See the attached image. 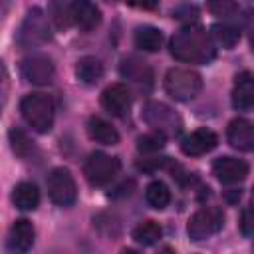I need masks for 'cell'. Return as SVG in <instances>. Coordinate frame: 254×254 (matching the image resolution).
Listing matches in <instances>:
<instances>
[{
	"label": "cell",
	"mask_w": 254,
	"mask_h": 254,
	"mask_svg": "<svg viewBox=\"0 0 254 254\" xmlns=\"http://www.w3.org/2000/svg\"><path fill=\"white\" fill-rule=\"evenodd\" d=\"M226 139L230 147L236 151H244V153L254 151V123L244 117L232 119L226 129Z\"/></svg>",
	"instance_id": "cell-9"
},
{
	"label": "cell",
	"mask_w": 254,
	"mask_h": 254,
	"mask_svg": "<svg viewBox=\"0 0 254 254\" xmlns=\"http://www.w3.org/2000/svg\"><path fill=\"white\" fill-rule=\"evenodd\" d=\"M125 2L131 4V6H135V8H145V10H149V8H155L159 0H125Z\"/></svg>",
	"instance_id": "cell-30"
},
{
	"label": "cell",
	"mask_w": 254,
	"mask_h": 254,
	"mask_svg": "<svg viewBox=\"0 0 254 254\" xmlns=\"http://www.w3.org/2000/svg\"><path fill=\"white\" fill-rule=\"evenodd\" d=\"M143 117H145V121L151 125V127H155V129H159V131H163L165 133V129H169V131H179V127H181V121H179V117L175 115V111L169 107V105H165V103H159V101H151V103H147V107H145V111H143Z\"/></svg>",
	"instance_id": "cell-10"
},
{
	"label": "cell",
	"mask_w": 254,
	"mask_h": 254,
	"mask_svg": "<svg viewBox=\"0 0 254 254\" xmlns=\"http://www.w3.org/2000/svg\"><path fill=\"white\" fill-rule=\"evenodd\" d=\"M232 107L238 109V111H248V109L254 107V73L240 71L234 77Z\"/></svg>",
	"instance_id": "cell-15"
},
{
	"label": "cell",
	"mask_w": 254,
	"mask_h": 254,
	"mask_svg": "<svg viewBox=\"0 0 254 254\" xmlns=\"http://www.w3.org/2000/svg\"><path fill=\"white\" fill-rule=\"evenodd\" d=\"M208 10L214 14V16H232L236 14L238 6H236V0H208Z\"/></svg>",
	"instance_id": "cell-28"
},
{
	"label": "cell",
	"mask_w": 254,
	"mask_h": 254,
	"mask_svg": "<svg viewBox=\"0 0 254 254\" xmlns=\"http://www.w3.org/2000/svg\"><path fill=\"white\" fill-rule=\"evenodd\" d=\"M250 42H252V50H254V32H252V36H250Z\"/></svg>",
	"instance_id": "cell-31"
},
{
	"label": "cell",
	"mask_w": 254,
	"mask_h": 254,
	"mask_svg": "<svg viewBox=\"0 0 254 254\" xmlns=\"http://www.w3.org/2000/svg\"><path fill=\"white\" fill-rule=\"evenodd\" d=\"M48 196L58 206H71L77 200V187L71 177V173L64 167L54 169L48 175Z\"/></svg>",
	"instance_id": "cell-4"
},
{
	"label": "cell",
	"mask_w": 254,
	"mask_h": 254,
	"mask_svg": "<svg viewBox=\"0 0 254 254\" xmlns=\"http://www.w3.org/2000/svg\"><path fill=\"white\" fill-rule=\"evenodd\" d=\"M107 2H113V0H107Z\"/></svg>",
	"instance_id": "cell-33"
},
{
	"label": "cell",
	"mask_w": 254,
	"mask_h": 254,
	"mask_svg": "<svg viewBox=\"0 0 254 254\" xmlns=\"http://www.w3.org/2000/svg\"><path fill=\"white\" fill-rule=\"evenodd\" d=\"M24 121L38 133H48L54 125V101L46 93H28L20 101Z\"/></svg>",
	"instance_id": "cell-2"
},
{
	"label": "cell",
	"mask_w": 254,
	"mask_h": 254,
	"mask_svg": "<svg viewBox=\"0 0 254 254\" xmlns=\"http://www.w3.org/2000/svg\"><path fill=\"white\" fill-rule=\"evenodd\" d=\"M208 34H210V38H212V42L216 46H222L226 50L234 48L236 42H238V38H240V32L236 28L228 26V24H214V26H210V32Z\"/></svg>",
	"instance_id": "cell-22"
},
{
	"label": "cell",
	"mask_w": 254,
	"mask_h": 254,
	"mask_svg": "<svg viewBox=\"0 0 254 254\" xmlns=\"http://www.w3.org/2000/svg\"><path fill=\"white\" fill-rule=\"evenodd\" d=\"M240 232L244 236H252L254 234V206H246L240 212Z\"/></svg>",
	"instance_id": "cell-29"
},
{
	"label": "cell",
	"mask_w": 254,
	"mask_h": 254,
	"mask_svg": "<svg viewBox=\"0 0 254 254\" xmlns=\"http://www.w3.org/2000/svg\"><path fill=\"white\" fill-rule=\"evenodd\" d=\"M69 10H71V22L83 32L95 30L101 22V12L91 0H71Z\"/></svg>",
	"instance_id": "cell-13"
},
{
	"label": "cell",
	"mask_w": 254,
	"mask_h": 254,
	"mask_svg": "<svg viewBox=\"0 0 254 254\" xmlns=\"http://www.w3.org/2000/svg\"><path fill=\"white\" fill-rule=\"evenodd\" d=\"M202 89V77L185 67H173L165 75V91L175 101H190Z\"/></svg>",
	"instance_id": "cell-3"
},
{
	"label": "cell",
	"mask_w": 254,
	"mask_h": 254,
	"mask_svg": "<svg viewBox=\"0 0 254 254\" xmlns=\"http://www.w3.org/2000/svg\"><path fill=\"white\" fill-rule=\"evenodd\" d=\"M145 198H147V202H149L153 208L161 210V208H165V206L169 204V200H171L169 187H167L163 181H153V183H149L147 189H145Z\"/></svg>",
	"instance_id": "cell-23"
},
{
	"label": "cell",
	"mask_w": 254,
	"mask_h": 254,
	"mask_svg": "<svg viewBox=\"0 0 254 254\" xmlns=\"http://www.w3.org/2000/svg\"><path fill=\"white\" fill-rule=\"evenodd\" d=\"M161 42H163V34L153 26H143L135 34V44L143 52H157L161 48Z\"/></svg>",
	"instance_id": "cell-21"
},
{
	"label": "cell",
	"mask_w": 254,
	"mask_h": 254,
	"mask_svg": "<svg viewBox=\"0 0 254 254\" xmlns=\"http://www.w3.org/2000/svg\"><path fill=\"white\" fill-rule=\"evenodd\" d=\"M12 202L20 210H34L40 202V190L34 183H18L12 190Z\"/></svg>",
	"instance_id": "cell-19"
},
{
	"label": "cell",
	"mask_w": 254,
	"mask_h": 254,
	"mask_svg": "<svg viewBox=\"0 0 254 254\" xmlns=\"http://www.w3.org/2000/svg\"><path fill=\"white\" fill-rule=\"evenodd\" d=\"M171 54L181 62L208 64L216 52L210 34L196 24H189L171 38Z\"/></svg>",
	"instance_id": "cell-1"
},
{
	"label": "cell",
	"mask_w": 254,
	"mask_h": 254,
	"mask_svg": "<svg viewBox=\"0 0 254 254\" xmlns=\"http://www.w3.org/2000/svg\"><path fill=\"white\" fill-rule=\"evenodd\" d=\"M101 105L115 117H123L131 109V91L123 83H113L103 89L101 93Z\"/></svg>",
	"instance_id": "cell-11"
},
{
	"label": "cell",
	"mask_w": 254,
	"mask_h": 254,
	"mask_svg": "<svg viewBox=\"0 0 254 254\" xmlns=\"http://www.w3.org/2000/svg\"><path fill=\"white\" fill-rule=\"evenodd\" d=\"M252 198H254V190H252Z\"/></svg>",
	"instance_id": "cell-32"
},
{
	"label": "cell",
	"mask_w": 254,
	"mask_h": 254,
	"mask_svg": "<svg viewBox=\"0 0 254 254\" xmlns=\"http://www.w3.org/2000/svg\"><path fill=\"white\" fill-rule=\"evenodd\" d=\"M75 75L81 83L95 85L103 77V64L93 56H83V58H79V62L75 65Z\"/></svg>",
	"instance_id": "cell-18"
},
{
	"label": "cell",
	"mask_w": 254,
	"mask_h": 254,
	"mask_svg": "<svg viewBox=\"0 0 254 254\" xmlns=\"http://www.w3.org/2000/svg\"><path fill=\"white\" fill-rule=\"evenodd\" d=\"M212 173L216 175V179L220 183L232 185V183H238V181L246 179L248 165H246V161L236 159V157H218L212 163Z\"/></svg>",
	"instance_id": "cell-14"
},
{
	"label": "cell",
	"mask_w": 254,
	"mask_h": 254,
	"mask_svg": "<svg viewBox=\"0 0 254 254\" xmlns=\"http://www.w3.org/2000/svg\"><path fill=\"white\" fill-rule=\"evenodd\" d=\"M50 18L54 20L58 30H65L71 22V10L69 4H65L64 0H52L50 4Z\"/></svg>",
	"instance_id": "cell-26"
},
{
	"label": "cell",
	"mask_w": 254,
	"mask_h": 254,
	"mask_svg": "<svg viewBox=\"0 0 254 254\" xmlns=\"http://www.w3.org/2000/svg\"><path fill=\"white\" fill-rule=\"evenodd\" d=\"M224 224V212L216 206H208V208H200L196 210L187 224V232L190 236V240L200 242L206 240L208 236L216 234Z\"/></svg>",
	"instance_id": "cell-5"
},
{
	"label": "cell",
	"mask_w": 254,
	"mask_h": 254,
	"mask_svg": "<svg viewBox=\"0 0 254 254\" xmlns=\"http://www.w3.org/2000/svg\"><path fill=\"white\" fill-rule=\"evenodd\" d=\"M34 236H36V230H34L32 222L26 220V218H18L10 226V232H8V248L12 252H26V250L32 248Z\"/></svg>",
	"instance_id": "cell-16"
},
{
	"label": "cell",
	"mask_w": 254,
	"mask_h": 254,
	"mask_svg": "<svg viewBox=\"0 0 254 254\" xmlns=\"http://www.w3.org/2000/svg\"><path fill=\"white\" fill-rule=\"evenodd\" d=\"M165 143H167V135H165L163 131L155 129V131L145 133V135H141V137L137 139V149H139L141 153H155V151L163 149Z\"/></svg>",
	"instance_id": "cell-25"
},
{
	"label": "cell",
	"mask_w": 254,
	"mask_h": 254,
	"mask_svg": "<svg viewBox=\"0 0 254 254\" xmlns=\"http://www.w3.org/2000/svg\"><path fill=\"white\" fill-rule=\"evenodd\" d=\"M10 143H12L14 153L20 155V157H28L30 151H32V143H30V139H28L26 133L20 131V129H12V131H10Z\"/></svg>",
	"instance_id": "cell-27"
},
{
	"label": "cell",
	"mask_w": 254,
	"mask_h": 254,
	"mask_svg": "<svg viewBox=\"0 0 254 254\" xmlns=\"http://www.w3.org/2000/svg\"><path fill=\"white\" fill-rule=\"evenodd\" d=\"M161 236H163V228L155 220H145L139 226H135V230H133V240L143 244V246L155 244Z\"/></svg>",
	"instance_id": "cell-24"
},
{
	"label": "cell",
	"mask_w": 254,
	"mask_h": 254,
	"mask_svg": "<svg viewBox=\"0 0 254 254\" xmlns=\"http://www.w3.org/2000/svg\"><path fill=\"white\" fill-rule=\"evenodd\" d=\"M87 133L95 143H101V145H117L119 143V133L115 131V127L101 117H91L87 121Z\"/></svg>",
	"instance_id": "cell-17"
},
{
	"label": "cell",
	"mask_w": 254,
	"mask_h": 254,
	"mask_svg": "<svg viewBox=\"0 0 254 254\" xmlns=\"http://www.w3.org/2000/svg\"><path fill=\"white\" fill-rule=\"evenodd\" d=\"M121 75L123 77H127V79H131V81H135V83H143V81H147V83H151V69L143 64V62H139V60H135V58H125L123 62H121Z\"/></svg>",
	"instance_id": "cell-20"
},
{
	"label": "cell",
	"mask_w": 254,
	"mask_h": 254,
	"mask_svg": "<svg viewBox=\"0 0 254 254\" xmlns=\"http://www.w3.org/2000/svg\"><path fill=\"white\" fill-rule=\"evenodd\" d=\"M50 40V28L44 12L40 8H32L22 22L20 34H18V44L28 48V46H38Z\"/></svg>",
	"instance_id": "cell-7"
},
{
	"label": "cell",
	"mask_w": 254,
	"mask_h": 254,
	"mask_svg": "<svg viewBox=\"0 0 254 254\" xmlns=\"http://www.w3.org/2000/svg\"><path fill=\"white\" fill-rule=\"evenodd\" d=\"M22 77L34 85H48L54 79V65L46 56H28L20 65Z\"/></svg>",
	"instance_id": "cell-8"
},
{
	"label": "cell",
	"mask_w": 254,
	"mask_h": 254,
	"mask_svg": "<svg viewBox=\"0 0 254 254\" xmlns=\"http://www.w3.org/2000/svg\"><path fill=\"white\" fill-rule=\"evenodd\" d=\"M218 145V137L210 129H196L181 141V151L187 157H200L210 153Z\"/></svg>",
	"instance_id": "cell-12"
},
{
	"label": "cell",
	"mask_w": 254,
	"mask_h": 254,
	"mask_svg": "<svg viewBox=\"0 0 254 254\" xmlns=\"http://www.w3.org/2000/svg\"><path fill=\"white\" fill-rule=\"evenodd\" d=\"M119 159L105 155L101 151H95L87 157L85 165H83V175L89 181V185L93 187H103L107 183H111L115 179V175L119 173Z\"/></svg>",
	"instance_id": "cell-6"
}]
</instances>
